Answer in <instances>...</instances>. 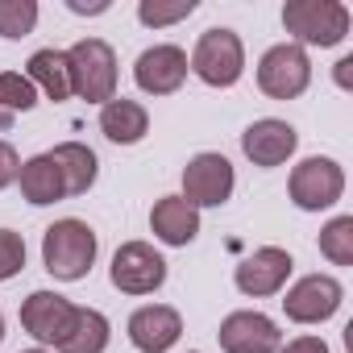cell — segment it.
Listing matches in <instances>:
<instances>
[{
	"instance_id": "obj_1",
	"label": "cell",
	"mask_w": 353,
	"mask_h": 353,
	"mask_svg": "<svg viewBox=\"0 0 353 353\" xmlns=\"http://www.w3.org/2000/svg\"><path fill=\"white\" fill-rule=\"evenodd\" d=\"M96 250H100V241H96L92 225L67 216V221H54L46 229V237H42V266L54 279H63V283H79L96 266Z\"/></svg>"
},
{
	"instance_id": "obj_2",
	"label": "cell",
	"mask_w": 353,
	"mask_h": 353,
	"mask_svg": "<svg viewBox=\"0 0 353 353\" xmlns=\"http://www.w3.org/2000/svg\"><path fill=\"white\" fill-rule=\"evenodd\" d=\"M283 30L295 46H341L349 38V9L341 0H287Z\"/></svg>"
},
{
	"instance_id": "obj_3",
	"label": "cell",
	"mask_w": 353,
	"mask_h": 353,
	"mask_svg": "<svg viewBox=\"0 0 353 353\" xmlns=\"http://www.w3.org/2000/svg\"><path fill=\"white\" fill-rule=\"evenodd\" d=\"M71 67V96L88 104H108L117 96V50L104 38H83L67 50Z\"/></svg>"
},
{
	"instance_id": "obj_4",
	"label": "cell",
	"mask_w": 353,
	"mask_h": 353,
	"mask_svg": "<svg viewBox=\"0 0 353 353\" xmlns=\"http://www.w3.org/2000/svg\"><path fill=\"white\" fill-rule=\"evenodd\" d=\"M188 71H196L208 88H233L241 75H245V46L233 30L216 26V30H204L192 59H188Z\"/></svg>"
},
{
	"instance_id": "obj_5",
	"label": "cell",
	"mask_w": 353,
	"mask_h": 353,
	"mask_svg": "<svg viewBox=\"0 0 353 353\" xmlns=\"http://www.w3.org/2000/svg\"><path fill=\"white\" fill-rule=\"evenodd\" d=\"M307 83H312V63H307L303 46L279 42L258 59V88L270 100H295L307 92Z\"/></svg>"
},
{
	"instance_id": "obj_6",
	"label": "cell",
	"mask_w": 353,
	"mask_h": 353,
	"mask_svg": "<svg viewBox=\"0 0 353 353\" xmlns=\"http://www.w3.org/2000/svg\"><path fill=\"white\" fill-rule=\"evenodd\" d=\"M233 188H237V174H233V162H229L225 154L204 150V154H196V158L183 166V200H188L196 212H200V208H221V204H229Z\"/></svg>"
},
{
	"instance_id": "obj_7",
	"label": "cell",
	"mask_w": 353,
	"mask_h": 353,
	"mask_svg": "<svg viewBox=\"0 0 353 353\" xmlns=\"http://www.w3.org/2000/svg\"><path fill=\"white\" fill-rule=\"evenodd\" d=\"M291 200H295V208H303V212H324V208H332L341 196H345V170H341V162L336 158H303L295 170H291Z\"/></svg>"
},
{
	"instance_id": "obj_8",
	"label": "cell",
	"mask_w": 353,
	"mask_h": 353,
	"mask_svg": "<svg viewBox=\"0 0 353 353\" xmlns=\"http://www.w3.org/2000/svg\"><path fill=\"white\" fill-rule=\"evenodd\" d=\"M108 279L121 295H154L166 283V258L150 241H125L112 254Z\"/></svg>"
},
{
	"instance_id": "obj_9",
	"label": "cell",
	"mask_w": 353,
	"mask_h": 353,
	"mask_svg": "<svg viewBox=\"0 0 353 353\" xmlns=\"http://www.w3.org/2000/svg\"><path fill=\"white\" fill-rule=\"evenodd\" d=\"M341 303H345V287L332 274H303L283 295V312L295 324H324V320L336 316Z\"/></svg>"
},
{
	"instance_id": "obj_10",
	"label": "cell",
	"mask_w": 353,
	"mask_h": 353,
	"mask_svg": "<svg viewBox=\"0 0 353 353\" xmlns=\"http://www.w3.org/2000/svg\"><path fill=\"white\" fill-rule=\"evenodd\" d=\"M71 320H75V303L59 291H34L21 299V328L42 349H59L63 336L71 332Z\"/></svg>"
},
{
	"instance_id": "obj_11",
	"label": "cell",
	"mask_w": 353,
	"mask_h": 353,
	"mask_svg": "<svg viewBox=\"0 0 353 353\" xmlns=\"http://www.w3.org/2000/svg\"><path fill=\"white\" fill-rule=\"evenodd\" d=\"M291 270H295V258H291L287 250H279V245H262V250H254L250 258L237 262L233 283H237L241 295H250V299H266V295H279V291L287 287Z\"/></svg>"
},
{
	"instance_id": "obj_12",
	"label": "cell",
	"mask_w": 353,
	"mask_h": 353,
	"mask_svg": "<svg viewBox=\"0 0 353 353\" xmlns=\"http://www.w3.org/2000/svg\"><path fill=\"white\" fill-rule=\"evenodd\" d=\"M133 79L145 96H174L188 79V50L174 42H158L141 50L133 63Z\"/></svg>"
},
{
	"instance_id": "obj_13",
	"label": "cell",
	"mask_w": 353,
	"mask_h": 353,
	"mask_svg": "<svg viewBox=\"0 0 353 353\" xmlns=\"http://www.w3.org/2000/svg\"><path fill=\"white\" fill-rule=\"evenodd\" d=\"M221 349L225 353H279L283 345V332L279 324L266 316V312H229L221 320V332H216Z\"/></svg>"
},
{
	"instance_id": "obj_14",
	"label": "cell",
	"mask_w": 353,
	"mask_h": 353,
	"mask_svg": "<svg viewBox=\"0 0 353 353\" xmlns=\"http://www.w3.org/2000/svg\"><path fill=\"white\" fill-rule=\"evenodd\" d=\"M125 328H129L133 349H141V353H166V349L179 345V336H183V316L174 312V307H166V303H145V307H137L129 316Z\"/></svg>"
},
{
	"instance_id": "obj_15",
	"label": "cell",
	"mask_w": 353,
	"mask_h": 353,
	"mask_svg": "<svg viewBox=\"0 0 353 353\" xmlns=\"http://www.w3.org/2000/svg\"><path fill=\"white\" fill-rule=\"evenodd\" d=\"M295 145H299V133H295L287 121H279V117H262V121H254V125L241 133L245 158H250L254 166H262V170L283 166V162L295 154Z\"/></svg>"
},
{
	"instance_id": "obj_16",
	"label": "cell",
	"mask_w": 353,
	"mask_h": 353,
	"mask_svg": "<svg viewBox=\"0 0 353 353\" xmlns=\"http://www.w3.org/2000/svg\"><path fill=\"white\" fill-rule=\"evenodd\" d=\"M150 233L162 241V245H174L183 250L200 237V212L183 200V196H162L154 208H150Z\"/></svg>"
},
{
	"instance_id": "obj_17",
	"label": "cell",
	"mask_w": 353,
	"mask_h": 353,
	"mask_svg": "<svg viewBox=\"0 0 353 353\" xmlns=\"http://www.w3.org/2000/svg\"><path fill=\"white\" fill-rule=\"evenodd\" d=\"M100 133H104L112 145H137V141L150 133V112H145V104L125 100V96H112L108 104H100Z\"/></svg>"
},
{
	"instance_id": "obj_18",
	"label": "cell",
	"mask_w": 353,
	"mask_h": 353,
	"mask_svg": "<svg viewBox=\"0 0 353 353\" xmlns=\"http://www.w3.org/2000/svg\"><path fill=\"white\" fill-rule=\"evenodd\" d=\"M50 162L59 166L63 174V192L67 196H83L92 183H96V174H100V158L96 150H88L83 141H63L50 150Z\"/></svg>"
},
{
	"instance_id": "obj_19",
	"label": "cell",
	"mask_w": 353,
	"mask_h": 353,
	"mask_svg": "<svg viewBox=\"0 0 353 353\" xmlns=\"http://www.w3.org/2000/svg\"><path fill=\"white\" fill-rule=\"evenodd\" d=\"M26 79L54 104H63L71 96V67H67V50H34L26 63Z\"/></svg>"
},
{
	"instance_id": "obj_20",
	"label": "cell",
	"mask_w": 353,
	"mask_h": 353,
	"mask_svg": "<svg viewBox=\"0 0 353 353\" xmlns=\"http://www.w3.org/2000/svg\"><path fill=\"white\" fill-rule=\"evenodd\" d=\"M17 183H21V196L34 204V208H46V204H59L67 192H63V174L59 166L50 162V154H34L21 162V174H17Z\"/></svg>"
},
{
	"instance_id": "obj_21",
	"label": "cell",
	"mask_w": 353,
	"mask_h": 353,
	"mask_svg": "<svg viewBox=\"0 0 353 353\" xmlns=\"http://www.w3.org/2000/svg\"><path fill=\"white\" fill-rule=\"evenodd\" d=\"M108 336H112V324L104 312L96 307H75V320H71V332L63 336V345L54 353H104L108 349Z\"/></svg>"
},
{
	"instance_id": "obj_22",
	"label": "cell",
	"mask_w": 353,
	"mask_h": 353,
	"mask_svg": "<svg viewBox=\"0 0 353 353\" xmlns=\"http://www.w3.org/2000/svg\"><path fill=\"white\" fill-rule=\"evenodd\" d=\"M320 254L332 266H353V216H332L320 229Z\"/></svg>"
},
{
	"instance_id": "obj_23",
	"label": "cell",
	"mask_w": 353,
	"mask_h": 353,
	"mask_svg": "<svg viewBox=\"0 0 353 353\" xmlns=\"http://www.w3.org/2000/svg\"><path fill=\"white\" fill-rule=\"evenodd\" d=\"M38 26V5L34 0H0V38H26Z\"/></svg>"
},
{
	"instance_id": "obj_24",
	"label": "cell",
	"mask_w": 353,
	"mask_h": 353,
	"mask_svg": "<svg viewBox=\"0 0 353 353\" xmlns=\"http://www.w3.org/2000/svg\"><path fill=\"white\" fill-rule=\"evenodd\" d=\"M196 13V0H141L137 5V21L150 26V30H162V26H174Z\"/></svg>"
},
{
	"instance_id": "obj_25",
	"label": "cell",
	"mask_w": 353,
	"mask_h": 353,
	"mask_svg": "<svg viewBox=\"0 0 353 353\" xmlns=\"http://www.w3.org/2000/svg\"><path fill=\"white\" fill-rule=\"evenodd\" d=\"M38 104V88L21 71H0V108L5 112H30Z\"/></svg>"
},
{
	"instance_id": "obj_26",
	"label": "cell",
	"mask_w": 353,
	"mask_h": 353,
	"mask_svg": "<svg viewBox=\"0 0 353 353\" xmlns=\"http://www.w3.org/2000/svg\"><path fill=\"white\" fill-rule=\"evenodd\" d=\"M26 266V241L13 229H0V283H9Z\"/></svg>"
},
{
	"instance_id": "obj_27",
	"label": "cell",
	"mask_w": 353,
	"mask_h": 353,
	"mask_svg": "<svg viewBox=\"0 0 353 353\" xmlns=\"http://www.w3.org/2000/svg\"><path fill=\"white\" fill-rule=\"evenodd\" d=\"M17 174H21V154H17L9 141H0V192L13 188V183H17Z\"/></svg>"
},
{
	"instance_id": "obj_28",
	"label": "cell",
	"mask_w": 353,
	"mask_h": 353,
	"mask_svg": "<svg viewBox=\"0 0 353 353\" xmlns=\"http://www.w3.org/2000/svg\"><path fill=\"white\" fill-rule=\"evenodd\" d=\"M279 353H328L324 336H295L287 345H279Z\"/></svg>"
},
{
	"instance_id": "obj_29",
	"label": "cell",
	"mask_w": 353,
	"mask_h": 353,
	"mask_svg": "<svg viewBox=\"0 0 353 353\" xmlns=\"http://www.w3.org/2000/svg\"><path fill=\"white\" fill-rule=\"evenodd\" d=\"M67 9L71 13H88V17H96V13H108V0H92V5H88V0H67Z\"/></svg>"
},
{
	"instance_id": "obj_30",
	"label": "cell",
	"mask_w": 353,
	"mask_h": 353,
	"mask_svg": "<svg viewBox=\"0 0 353 353\" xmlns=\"http://www.w3.org/2000/svg\"><path fill=\"white\" fill-rule=\"evenodd\" d=\"M349 71H353V59H341V63H336V83H341V88H349Z\"/></svg>"
},
{
	"instance_id": "obj_31",
	"label": "cell",
	"mask_w": 353,
	"mask_h": 353,
	"mask_svg": "<svg viewBox=\"0 0 353 353\" xmlns=\"http://www.w3.org/2000/svg\"><path fill=\"white\" fill-rule=\"evenodd\" d=\"M21 353H54V349H42V345H34V349H21Z\"/></svg>"
},
{
	"instance_id": "obj_32",
	"label": "cell",
	"mask_w": 353,
	"mask_h": 353,
	"mask_svg": "<svg viewBox=\"0 0 353 353\" xmlns=\"http://www.w3.org/2000/svg\"><path fill=\"white\" fill-rule=\"evenodd\" d=\"M0 341H5V316H0Z\"/></svg>"
}]
</instances>
